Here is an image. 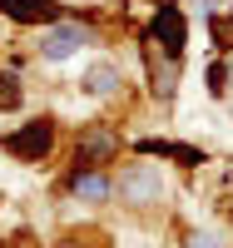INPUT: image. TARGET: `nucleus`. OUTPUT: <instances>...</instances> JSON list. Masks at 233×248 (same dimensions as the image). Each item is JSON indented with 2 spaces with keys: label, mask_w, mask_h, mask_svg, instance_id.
<instances>
[{
  "label": "nucleus",
  "mask_w": 233,
  "mask_h": 248,
  "mask_svg": "<svg viewBox=\"0 0 233 248\" xmlns=\"http://www.w3.org/2000/svg\"><path fill=\"white\" fill-rule=\"evenodd\" d=\"M50 144H55V129L40 119V124H25V129L5 134V154H15V159H45Z\"/></svg>",
  "instance_id": "f257e3e1"
},
{
  "label": "nucleus",
  "mask_w": 233,
  "mask_h": 248,
  "mask_svg": "<svg viewBox=\"0 0 233 248\" xmlns=\"http://www.w3.org/2000/svg\"><path fill=\"white\" fill-rule=\"evenodd\" d=\"M0 15H10L15 25H50L60 20V5L55 0H0Z\"/></svg>",
  "instance_id": "f03ea898"
},
{
  "label": "nucleus",
  "mask_w": 233,
  "mask_h": 248,
  "mask_svg": "<svg viewBox=\"0 0 233 248\" xmlns=\"http://www.w3.org/2000/svg\"><path fill=\"white\" fill-rule=\"evenodd\" d=\"M79 45H90V30H84V25H60V30L45 35L40 50H45V60H70Z\"/></svg>",
  "instance_id": "7ed1b4c3"
},
{
  "label": "nucleus",
  "mask_w": 233,
  "mask_h": 248,
  "mask_svg": "<svg viewBox=\"0 0 233 248\" xmlns=\"http://www.w3.org/2000/svg\"><path fill=\"white\" fill-rule=\"evenodd\" d=\"M119 194L124 199H134V203H144V199H159L164 194V184H159V174L149 169V164H139V169H129L119 179Z\"/></svg>",
  "instance_id": "20e7f679"
},
{
  "label": "nucleus",
  "mask_w": 233,
  "mask_h": 248,
  "mask_svg": "<svg viewBox=\"0 0 233 248\" xmlns=\"http://www.w3.org/2000/svg\"><path fill=\"white\" fill-rule=\"evenodd\" d=\"M154 40H164V50H169V55H179V50H184L188 30H184V15H179L174 5H159V15H154Z\"/></svg>",
  "instance_id": "39448f33"
},
{
  "label": "nucleus",
  "mask_w": 233,
  "mask_h": 248,
  "mask_svg": "<svg viewBox=\"0 0 233 248\" xmlns=\"http://www.w3.org/2000/svg\"><path fill=\"white\" fill-rule=\"evenodd\" d=\"M114 149H119V139L109 129H90V134L79 139V164H109Z\"/></svg>",
  "instance_id": "423d86ee"
},
{
  "label": "nucleus",
  "mask_w": 233,
  "mask_h": 248,
  "mask_svg": "<svg viewBox=\"0 0 233 248\" xmlns=\"http://www.w3.org/2000/svg\"><path fill=\"white\" fill-rule=\"evenodd\" d=\"M144 154H164V159H179V164H203L199 149H188V144H169V139H144L139 144Z\"/></svg>",
  "instance_id": "0eeeda50"
},
{
  "label": "nucleus",
  "mask_w": 233,
  "mask_h": 248,
  "mask_svg": "<svg viewBox=\"0 0 233 248\" xmlns=\"http://www.w3.org/2000/svg\"><path fill=\"white\" fill-rule=\"evenodd\" d=\"M75 194H79V199H104V194H109V179H99V174H75Z\"/></svg>",
  "instance_id": "6e6552de"
},
{
  "label": "nucleus",
  "mask_w": 233,
  "mask_h": 248,
  "mask_svg": "<svg viewBox=\"0 0 233 248\" xmlns=\"http://www.w3.org/2000/svg\"><path fill=\"white\" fill-rule=\"evenodd\" d=\"M114 85H119V70L114 65H94L90 70V94H109Z\"/></svg>",
  "instance_id": "1a4fd4ad"
},
{
  "label": "nucleus",
  "mask_w": 233,
  "mask_h": 248,
  "mask_svg": "<svg viewBox=\"0 0 233 248\" xmlns=\"http://www.w3.org/2000/svg\"><path fill=\"white\" fill-rule=\"evenodd\" d=\"M0 105H5V109L20 105V90H15V79H10V75H0Z\"/></svg>",
  "instance_id": "9d476101"
}]
</instances>
